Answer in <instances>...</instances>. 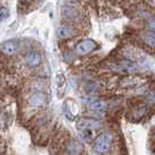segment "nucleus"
<instances>
[{
  "instance_id": "f257e3e1",
  "label": "nucleus",
  "mask_w": 155,
  "mask_h": 155,
  "mask_svg": "<svg viewBox=\"0 0 155 155\" xmlns=\"http://www.w3.org/2000/svg\"><path fill=\"white\" fill-rule=\"evenodd\" d=\"M109 68L115 73H119V74H134L139 71V67L136 63L131 61L129 59H122V60H116L109 64Z\"/></svg>"
},
{
  "instance_id": "f03ea898",
  "label": "nucleus",
  "mask_w": 155,
  "mask_h": 155,
  "mask_svg": "<svg viewBox=\"0 0 155 155\" xmlns=\"http://www.w3.org/2000/svg\"><path fill=\"white\" fill-rule=\"evenodd\" d=\"M112 134L110 132H104L100 137H97L95 140V150L98 154H108L111 148V143H112Z\"/></svg>"
},
{
  "instance_id": "7ed1b4c3",
  "label": "nucleus",
  "mask_w": 155,
  "mask_h": 155,
  "mask_svg": "<svg viewBox=\"0 0 155 155\" xmlns=\"http://www.w3.org/2000/svg\"><path fill=\"white\" fill-rule=\"evenodd\" d=\"M101 122L93 118H80L77 122V127L80 131H95L101 129Z\"/></svg>"
},
{
  "instance_id": "20e7f679",
  "label": "nucleus",
  "mask_w": 155,
  "mask_h": 155,
  "mask_svg": "<svg viewBox=\"0 0 155 155\" xmlns=\"http://www.w3.org/2000/svg\"><path fill=\"white\" fill-rule=\"evenodd\" d=\"M97 48V44L93 39H84L79 42L75 46V53L79 56H86Z\"/></svg>"
},
{
  "instance_id": "39448f33",
  "label": "nucleus",
  "mask_w": 155,
  "mask_h": 155,
  "mask_svg": "<svg viewBox=\"0 0 155 155\" xmlns=\"http://www.w3.org/2000/svg\"><path fill=\"white\" fill-rule=\"evenodd\" d=\"M143 82V79L139 75H134V74H130L124 77L120 81H119V86L123 88H138L140 87Z\"/></svg>"
},
{
  "instance_id": "423d86ee",
  "label": "nucleus",
  "mask_w": 155,
  "mask_h": 155,
  "mask_svg": "<svg viewBox=\"0 0 155 155\" xmlns=\"http://www.w3.org/2000/svg\"><path fill=\"white\" fill-rule=\"evenodd\" d=\"M45 95L43 94V93H41V91H37V93H35V94H32L31 96L29 97V100H28V103L30 107L32 108H41V107H43L44 104H45Z\"/></svg>"
},
{
  "instance_id": "0eeeda50",
  "label": "nucleus",
  "mask_w": 155,
  "mask_h": 155,
  "mask_svg": "<svg viewBox=\"0 0 155 155\" xmlns=\"http://www.w3.org/2000/svg\"><path fill=\"white\" fill-rule=\"evenodd\" d=\"M66 152L68 155H81L84 152V146L78 140H70L66 145Z\"/></svg>"
},
{
  "instance_id": "6e6552de",
  "label": "nucleus",
  "mask_w": 155,
  "mask_h": 155,
  "mask_svg": "<svg viewBox=\"0 0 155 155\" xmlns=\"http://www.w3.org/2000/svg\"><path fill=\"white\" fill-rule=\"evenodd\" d=\"M0 51L6 56H13L18 51V43L14 41H7L0 45Z\"/></svg>"
},
{
  "instance_id": "1a4fd4ad",
  "label": "nucleus",
  "mask_w": 155,
  "mask_h": 155,
  "mask_svg": "<svg viewBox=\"0 0 155 155\" xmlns=\"http://www.w3.org/2000/svg\"><path fill=\"white\" fill-rule=\"evenodd\" d=\"M77 35V29L74 27H59L57 29V36L59 38H71V37H74Z\"/></svg>"
},
{
  "instance_id": "9d476101",
  "label": "nucleus",
  "mask_w": 155,
  "mask_h": 155,
  "mask_svg": "<svg viewBox=\"0 0 155 155\" xmlns=\"http://www.w3.org/2000/svg\"><path fill=\"white\" fill-rule=\"evenodd\" d=\"M41 54L38 52L36 51H31V52H28L26 56V63L29 66L31 67H35V66H38L41 64Z\"/></svg>"
},
{
  "instance_id": "9b49d317",
  "label": "nucleus",
  "mask_w": 155,
  "mask_h": 155,
  "mask_svg": "<svg viewBox=\"0 0 155 155\" xmlns=\"http://www.w3.org/2000/svg\"><path fill=\"white\" fill-rule=\"evenodd\" d=\"M141 41L143 42L145 45L149 46L150 49H155V32L152 31H146L141 34L140 36Z\"/></svg>"
},
{
  "instance_id": "f8f14e48",
  "label": "nucleus",
  "mask_w": 155,
  "mask_h": 155,
  "mask_svg": "<svg viewBox=\"0 0 155 155\" xmlns=\"http://www.w3.org/2000/svg\"><path fill=\"white\" fill-rule=\"evenodd\" d=\"M108 104L104 101H97V100H93L91 102H89L88 104V108L93 111H97V112H101V111H104L107 109Z\"/></svg>"
},
{
  "instance_id": "ddd939ff",
  "label": "nucleus",
  "mask_w": 155,
  "mask_h": 155,
  "mask_svg": "<svg viewBox=\"0 0 155 155\" xmlns=\"http://www.w3.org/2000/svg\"><path fill=\"white\" fill-rule=\"evenodd\" d=\"M146 114H147V107L140 105V107H137L136 109L132 111V117H133V119H140Z\"/></svg>"
},
{
  "instance_id": "4468645a",
  "label": "nucleus",
  "mask_w": 155,
  "mask_h": 155,
  "mask_svg": "<svg viewBox=\"0 0 155 155\" xmlns=\"http://www.w3.org/2000/svg\"><path fill=\"white\" fill-rule=\"evenodd\" d=\"M8 16H9V12H8V9L0 5V21L6 20Z\"/></svg>"
},
{
  "instance_id": "2eb2a0df",
  "label": "nucleus",
  "mask_w": 155,
  "mask_h": 155,
  "mask_svg": "<svg viewBox=\"0 0 155 155\" xmlns=\"http://www.w3.org/2000/svg\"><path fill=\"white\" fill-rule=\"evenodd\" d=\"M147 27H148L149 31L152 32H155V19H148L147 21Z\"/></svg>"
},
{
  "instance_id": "dca6fc26",
  "label": "nucleus",
  "mask_w": 155,
  "mask_h": 155,
  "mask_svg": "<svg viewBox=\"0 0 155 155\" xmlns=\"http://www.w3.org/2000/svg\"><path fill=\"white\" fill-rule=\"evenodd\" d=\"M150 1H152V4H153V5H154V7H155V0H150Z\"/></svg>"
}]
</instances>
